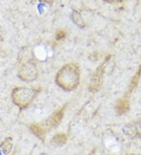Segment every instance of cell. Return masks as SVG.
I'll use <instances>...</instances> for the list:
<instances>
[{
    "label": "cell",
    "mask_w": 141,
    "mask_h": 155,
    "mask_svg": "<svg viewBox=\"0 0 141 155\" xmlns=\"http://www.w3.org/2000/svg\"><path fill=\"white\" fill-rule=\"evenodd\" d=\"M30 129L32 133H34L36 136H38L39 138L42 139V140H43L45 138V130L41 125H39V124H33L30 126Z\"/></svg>",
    "instance_id": "ba28073f"
},
{
    "label": "cell",
    "mask_w": 141,
    "mask_h": 155,
    "mask_svg": "<svg viewBox=\"0 0 141 155\" xmlns=\"http://www.w3.org/2000/svg\"><path fill=\"white\" fill-rule=\"evenodd\" d=\"M129 100L127 97H123L117 101L116 105H115V110L119 115H122L129 111Z\"/></svg>",
    "instance_id": "52a82bcc"
},
{
    "label": "cell",
    "mask_w": 141,
    "mask_h": 155,
    "mask_svg": "<svg viewBox=\"0 0 141 155\" xmlns=\"http://www.w3.org/2000/svg\"><path fill=\"white\" fill-rule=\"evenodd\" d=\"M72 19L75 25L79 27L80 28H84L85 26H86L84 19L79 12L73 11V13H72Z\"/></svg>",
    "instance_id": "30bf717a"
},
{
    "label": "cell",
    "mask_w": 141,
    "mask_h": 155,
    "mask_svg": "<svg viewBox=\"0 0 141 155\" xmlns=\"http://www.w3.org/2000/svg\"><path fill=\"white\" fill-rule=\"evenodd\" d=\"M105 71V63H103L100 65L98 66L96 70L92 75L90 79L89 85V89L92 93H96L100 90L102 85V79Z\"/></svg>",
    "instance_id": "277c9868"
},
{
    "label": "cell",
    "mask_w": 141,
    "mask_h": 155,
    "mask_svg": "<svg viewBox=\"0 0 141 155\" xmlns=\"http://www.w3.org/2000/svg\"><path fill=\"white\" fill-rule=\"evenodd\" d=\"M80 81V70L77 64H68L60 68L56 75V82L61 89L72 91Z\"/></svg>",
    "instance_id": "6da1fadb"
},
{
    "label": "cell",
    "mask_w": 141,
    "mask_h": 155,
    "mask_svg": "<svg viewBox=\"0 0 141 155\" xmlns=\"http://www.w3.org/2000/svg\"><path fill=\"white\" fill-rule=\"evenodd\" d=\"M42 155H45V154H42Z\"/></svg>",
    "instance_id": "e0dca14e"
},
{
    "label": "cell",
    "mask_w": 141,
    "mask_h": 155,
    "mask_svg": "<svg viewBox=\"0 0 141 155\" xmlns=\"http://www.w3.org/2000/svg\"><path fill=\"white\" fill-rule=\"evenodd\" d=\"M39 1H41V2H45V3H48V4H51L54 2V0H39Z\"/></svg>",
    "instance_id": "9a60e30c"
},
{
    "label": "cell",
    "mask_w": 141,
    "mask_h": 155,
    "mask_svg": "<svg viewBox=\"0 0 141 155\" xmlns=\"http://www.w3.org/2000/svg\"><path fill=\"white\" fill-rule=\"evenodd\" d=\"M1 149L5 154H7L12 149V143L10 139H6L1 145Z\"/></svg>",
    "instance_id": "8fae6325"
},
{
    "label": "cell",
    "mask_w": 141,
    "mask_h": 155,
    "mask_svg": "<svg viewBox=\"0 0 141 155\" xmlns=\"http://www.w3.org/2000/svg\"><path fill=\"white\" fill-rule=\"evenodd\" d=\"M123 133L133 138H141V118L126 124L123 127Z\"/></svg>",
    "instance_id": "5b68a950"
},
{
    "label": "cell",
    "mask_w": 141,
    "mask_h": 155,
    "mask_svg": "<svg viewBox=\"0 0 141 155\" xmlns=\"http://www.w3.org/2000/svg\"><path fill=\"white\" fill-rule=\"evenodd\" d=\"M53 143L56 146H63L68 141V136L64 133H59L54 135L52 140Z\"/></svg>",
    "instance_id": "9c48e42d"
},
{
    "label": "cell",
    "mask_w": 141,
    "mask_h": 155,
    "mask_svg": "<svg viewBox=\"0 0 141 155\" xmlns=\"http://www.w3.org/2000/svg\"><path fill=\"white\" fill-rule=\"evenodd\" d=\"M39 75L37 67L33 61H28L23 64L18 71V77L25 81H32L37 79Z\"/></svg>",
    "instance_id": "3957f363"
},
{
    "label": "cell",
    "mask_w": 141,
    "mask_h": 155,
    "mask_svg": "<svg viewBox=\"0 0 141 155\" xmlns=\"http://www.w3.org/2000/svg\"><path fill=\"white\" fill-rule=\"evenodd\" d=\"M65 35H66L65 31H64L62 30L59 31L58 32L56 33V39L57 40L62 39V38H64V37H65Z\"/></svg>",
    "instance_id": "4fadbf2b"
},
{
    "label": "cell",
    "mask_w": 141,
    "mask_h": 155,
    "mask_svg": "<svg viewBox=\"0 0 141 155\" xmlns=\"http://www.w3.org/2000/svg\"><path fill=\"white\" fill-rule=\"evenodd\" d=\"M64 115V108H61L60 110L55 111L49 118L47 120V125L52 129H55L60 124Z\"/></svg>",
    "instance_id": "8992f818"
},
{
    "label": "cell",
    "mask_w": 141,
    "mask_h": 155,
    "mask_svg": "<svg viewBox=\"0 0 141 155\" xmlns=\"http://www.w3.org/2000/svg\"><path fill=\"white\" fill-rule=\"evenodd\" d=\"M106 2H110V3H113V2H122L123 0H105Z\"/></svg>",
    "instance_id": "5bb4252c"
},
{
    "label": "cell",
    "mask_w": 141,
    "mask_h": 155,
    "mask_svg": "<svg viewBox=\"0 0 141 155\" xmlns=\"http://www.w3.org/2000/svg\"><path fill=\"white\" fill-rule=\"evenodd\" d=\"M38 91L28 87H17L13 90L12 99L13 103L21 109L28 107L35 98Z\"/></svg>",
    "instance_id": "7a4b0ae2"
},
{
    "label": "cell",
    "mask_w": 141,
    "mask_h": 155,
    "mask_svg": "<svg viewBox=\"0 0 141 155\" xmlns=\"http://www.w3.org/2000/svg\"><path fill=\"white\" fill-rule=\"evenodd\" d=\"M140 74H141V69H139V70L136 72V74L134 75L133 80H132L131 84H130V87H129L130 91L133 90V89L136 85H137L138 81H139V77H140Z\"/></svg>",
    "instance_id": "7c38bea8"
},
{
    "label": "cell",
    "mask_w": 141,
    "mask_h": 155,
    "mask_svg": "<svg viewBox=\"0 0 141 155\" xmlns=\"http://www.w3.org/2000/svg\"><path fill=\"white\" fill-rule=\"evenodd\" d=\"M89 155H96V153H95V152H92V153H91Z\"/></svg>",
    "instance_id": "2e32d148"
}]
</instances>
